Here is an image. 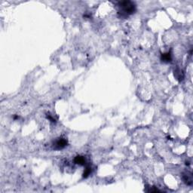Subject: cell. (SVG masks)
I'll list each match as a JSON object with an SVG mask.
<instances>
[{
    "label": "cell",
    "mask_w": 193,
    "mask_h": 193,
    "mask_svg": "<svg viewBox=\"0 0 193 193\" xmlns=\"http://www.w3.org/2000/svg\"><path fill=\"white\" fill-rule=\"evenodd\" d=\"M47 118H48V119H49L51 121V122H56V120L55 119V118H54L52 117V116H51V115H49V114H47Z\"/></svg>",
    "instance_id": "obj_8"
},
{
    "label": "cell",
    "mask_w": 193,
    "mask_h": 193,
    "mask_svg": "<svg viewBox=\"0 0 193 193\" xmlns=\"http://www.w3.org/2000/svg\"><path fill=\"white\" fill-rule=\"evenodd\" d=\"M174 76L180 82L183 81V78H184V73H183V70H181L180 69H175L174 70Z\"/></svg>",
    "instance_id": "obj_6"
},
{
    "label": "cell",
    "mask_w": 193,
    "mask_h": 193,
    "mask_svg": "<svg viewBox=\"0 0 193 193\" xmlns=\"http://www.w3.org/2000/svg\"><path fill=\"white\" fill-rule=\"evenodd\" d=\"M182 178H183V180L186 184L189 185V186H191L193 183V177H192V174L191 172H187L183 173V175H182Z\"/></svg>",
    "instance_id": "obj_3"
},
{
    "label": "cell",
    "mask_w": 193,
    "mask_h": 193,
    "mask_svg": "<svg viewBox=\"0 0 193 193\" xmlns=\"http://www.w3.org/2000/svg\"><path fill=\"white\" fill-rule=\"evenodd\" d=\"M91 171H92L91 167L89 165L86 166V168H85V170H84V173H83V174H82V175H83V177H84V178H87V177H88V176L90 175Z\"/></svg>",
    "instance_id": "obj_7"
},
{
    "label": "cell",
    "mask_w": 193,
    "mask_h": 193,
    "mask_svg": "<svg viewBox=\"0 0 193 193\" xmlns=\"http://www.w3.org/2000/svg\"><path fill=\"white\" fill-rule=\"evenodd\" d=\"M67 140L65 138H63V137H61V138L57 139V140L55 142L54 148H55V149H57V150H61V149H64L67 146Z\"/></svg>",
    "instance_id": "obj_2"
},
{
    "label": "cell",
    "mask_w": 193,
    "mask_h": 193,
    "mask_svg": "<svg viewBox=\"0 0 193 193\" xmlns=\"http://www.w3.org/2000/svg\"><path fill=\"white\" fill-rule=\"evenodd\" d=\"M74 162L77 164H79V165L85 166L86 165L87 162L86 159L84 156H82V155H77L75 159H74Z\"/></svg>",
    "instance_id": "obj_5"
},
{
    "label": "cell",
    "mask_w": 193,
    "mask_h": 193,
    "mask_svg": "<svg viewBox=\"0 0 193 193\" xmlns=\"http://www.w3.org/2000/svg\"><path fill=\"white\" fill-rule=\"evenodd\" d=\"M161 60L164 63H170V62H171V61H172V55H171V52L168 51V52L162 54V55H161Z\"/></svg>",
    "instance_id": "obj_4"
},
{
    "label": "cell",
    "mask_w": 193,
    "mask_h": 193,
    "mask_svg": "<svg viewBox=\"0 0 193 193\" xmlns=\"http://www.w3.org/2000/svg\"><path fill=\"white\" fill-rule=\"evenodd\" d=\"M120 11V14L122 17H126L130 15H133L136 11V5L134 2L131 1H122L118 3Z\"/></svg>",
    "instance_id": "obj_1"
}]
</instances>
